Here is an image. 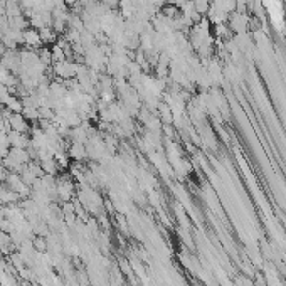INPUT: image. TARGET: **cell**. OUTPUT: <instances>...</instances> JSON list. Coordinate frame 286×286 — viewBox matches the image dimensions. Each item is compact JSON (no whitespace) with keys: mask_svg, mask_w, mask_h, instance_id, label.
<instances>
[{"mask_svg":"<svg viewBox=\"0 0 286 286\" xmlns=\"http://www.w3.org/2000/svg\"><path fill=\"white\" fill-rule=\"evenodd\" d=\"M86 155H88V152H86V145H84V143L73 142V145L69 146V157H73V159H76V160H81Z\"/></svg>","mask_w":286,"mask_h":286,"instance_id":"4","label":"cell"},{"mask_svg":"<svg viewBox=\"0 0 286 286\" xmlns=\"http://www.w3.org/2000/svg\"><path fill=\"white\" fill-rule=\"evenodd\" d=\"M24 44L29 46V48H41L42 41L41 35H39V31L34 27H27L24 31Z\"/></svg>","mask_w":286,"mask_h":286,"instance_id":"2","label":"cell"},{"mask_svg":"<svg viewBox=\"0 0 286 286\" xmlns=\"http://www.w3.org/2000/svg\"><path fill=\"white\" fill-rule=\"evenodd\" d=\"M9 127L12 131H17V133H26L29 130V125H27V118L24 116L22 113H12L9 118Z\"/></svg>","mask_w":286,"mask_h":286,"instance_id":"1","label":"cell"},{"mask_svg":"<svg viewBox=\"0 0 286 286\" xmlns=\"http://www.w3.org/2000/svg\"><path fill=\"white\" fill-rule=\"evenodd\" d=\"M39 35H41L42 44H52V46H54L57 42V34L54 32V29H52V27L39 29Z\"/></svg>","mask_w":286,"mask_h":286,"instance_id":"3","label":"cell"},{"mask_svg":"<svg viewBox=\"0 0 286 286\" xmlns=\"http://www.w3.org/2000/svg\"><path fill=\"white\" fill-rule=\"evenodd\" d=\"M120 2L121 0H99V3L105 5L108 10H113V9H116V7H120Z\"/></svg>","mask_w":286,"mask_h":286,"instance_id":"6","label":"cell"},{"mask_svg":"<svg viewBox=\"0 0 286 286\" xmlns=\"http://www.w3.org/2000/svg\"><path fill=\"white\" fill-rule=\"evenodd\" d=\"M22 114L27 118V120H39V108H35V106H24L22 110Z\"/></svg>","mask_w":286,"mask_h":286,"instance_id":"5","label":"cell"}]
</instances>
